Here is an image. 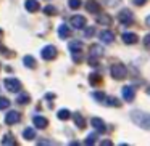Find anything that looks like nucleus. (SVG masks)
<instances>
[{
    "instance_id": "26",
    "label": "nucleus",
    "mask_w": 150,
    "mask_h": 146,
    "mask_svg": "<svg viewBox=\"0 0 150 146\" xmlns=\"http://www.w3.org/2000/svg\"><path fill=\"white\" fill-rule=\"evenodd\" d=\"M29 101H31V98H29V95H28V93H21L20 96H18V103H21V104L29 103Z\"/></svg>"
},
{
    "instance_id": "15",
    "label": "nucleus",
    "mask_w": 150,
    "mask_h": 146,
    "mask_svg": "<svg viewBox=\"0 0 150 146\" xmlns=\"http://www.w3.org/2000/svg\"><path fill=\"white\" fill-rule=\"evenodd\" d=\"M137 40H139V39H137L136 34H131V32L123 34V42H124V43H127V45H132V43H136Z\"/></svg>"
},
{
    "instance_id": "13",
    "label": "nucleus",
    "mask_w": 150,
    "mask_h": 146,
    "mask_svg": "<svg viewBox=\"0 0 150 146\" xmlns=\"http://www.w3.org/2000/svg\"><path fill=\"white\" fill-rule=\"evenodd\" d=\"M134 96H136V93H134V88L132 87H124L123 88V98H124V101H132Z\"/></svg>"
},
{
    "instance_id": "37",
    "label": "nucleus",
    "mask_w": 150,
    "mask_h": 146,
    "mask_svg": "<svg viewBox=\"0 0 150 146\" xmlns=\"http://www.w3.org/2000/svg\"><path fill=\"white\" fill-rule=\"evenodd\" d=\"M134 2H136V5H144L147 0H134Z\"/></svg>"
},
{
    "instance_id": "1",
    "label": "nucleus",
    "mask_w": 150,
    "mask_h": 146,
    "mask_svg": "<svg viewBox=\"0 0 150 146\" xmlns=\"http://www.w3.org/2000/svg\"><path fill=\"white\" fill-rule=\"evenodd\" d=\"M131 116L134 117V122H136L137 125L150 130V116H147V114H144V112H136V111H132Z\"/></svg>"
},
{
    "instance_id": "17",
    "label": "nucleus",
    "mask_w": 150,
    "mask_h": 146,
    "mask_svg": "<svg viewBox=\"0 0 150 146\" xmlns=\"http://www.w3.org/2000/svg\"><path fill=\"white\" fill-rule=\"evenodd\" d=\"M2 145H7V146H11V145H16V140L11 133H5L4 138H2Z\"/></svg>"
},
{
    "instance_id": "21",
    "label": "nucleus",
    "mask_w": 150,
    "mask_h": 146,
    "mask_svg": "<svg viewBox=\"0 0 150 146\" xmlns=\"http://www.w3.org/2000/svg\"><path fill=\"white\" fill-rule=\"evenodd\" d=\"M73 117H74V124H76V125H78L79 129H84V127H86V120H84V117H82L79 112H76Z\"/></svg>"
},
{
    "instance_id": "5",
    "label": "nucleus",
    "mask_w": 150,
    "mask_h": 146,
    "mask_svg": "<svg viewBox=\"0 0 150 146\" xmlns=\"http://www.w3.org/2000/svg\"><path fill=\"white\" fill-rule=\"evenodd\" d=\"M118 20H120V23L124 24V26H129V24L134 23V18H132V13H131V10H121V11H120V16H118Z\"/></svg>"
},
{
    "instance_id": "30",
    "label": "nucleus",
    "mask_w": 150,
    "mask_h": 146,
    "mask_svg": "<svg viewBox=\"0 0 150 146\" xmlns=\"http://www.w3.org/2000/svg\"><path fill=\"white\" fill-rule=\"evenodd\" d=\"M73 59H74V63H81L82 61L81 52H73Z\"/></svg>"
},
{
    "instance_id": "10",
    "label": "nucleus",
    "mask_w": 150,
    "mask_h": 146,
    "mask_svg": "<svg viewBox=\"0 0 150 146\" xmlns=\"http://www.w3.org/2000/svg\"><path fill=\"white\" fill-rule=\"evenodd\" d=\"M33 122H34V125H36L37 129H47V125H49V120H47L44 116H34Z\"/></svg>"
},
{
    "instance_id": "35",
    "label": "nucleus",
    "mask_w": 150,
    "mask_h": 146,
    "mask_svg": "<svg viewBox=\"0 0 150 146\" xmlns=\"http://www.w3.org/2000/svg\"><path fill=\"white\" fill-rule=\"evenodd\" d=\"M144 45H145L147 48H150V34L145 36V39H144Z\"/></svg>"
},
{
    "instance_id": "3",
    "label": "nucleus",
    "mask_w": 150,
    "mask_h": 146,
    "mask_svg": "<svg viewBox=\"0 0 150 146\" xmlns=\"http://www.w3.org/2000/svg\"><path fill=\"white\" fill-rule=\"evenodd\" d=\"M110 74L113 79L121 80V79L126 77V68H124V64H121V63H116V64H113L110 68Z\"/></svg>"
},
{
    "instance_id": "27",
    "label": "nucleus",
    "mask_w": 150,
    "mask_h": 146,
    "mask_svg": "<svg viewBox=\"0 0 150 146\" xmlns=\"http://www.w3.org/2000/svg\"><path fill=\"white\" fill-rule=\"evenodd\" d=\"M8 106H10V101H8L7 98L0 96V109H7Z\"/></svg>"
},
{
    "instance_id": "32",
    "label": "nucleus",
    "mask_w": 150,
    "mask_h": 146,
    "mask_svg": "<svg viewBox=\"0 0 150 146\" xmlns=\"http://www.w3.org/2000/svg\"><path fill=\"white\" fill-rule=\"evenodd\" d=\"M2 52H4V53H5V56H8V58H10V56H13V53H11L10 50H7L4 45H0V53H2Z\"/></svg>"
},
{
    "instance_id": "24",
    "label": "nucleus",
    "mask_w": 150,
    "mask_h": 146,
    "mask_svg": "<svg viewBox=\"0 0 150 146\" xmlns=\"http://www.w3.org/2000/svg\"><path fill=\"white\" fill-rule=\"evenodd\" d=\"M69 117H71V112H69L68 109H60L58 111V119L60 120H68Z\"/></svg>"
},
{
    "instance_id": "20",
    "label": "nucleus",
    "mask_w": 150,
    "mask_h": 146,
    "mask_svg": "<svg viewBox=\"0 0 150 146\" xmlns=\"http://www.w3.org/2000/svg\"><path fill=\"white\" fill-rule=\"evenodd\" d=\"M102 82V75L97 74V72H94V74L89 75V84L91 85H98Z\"/></svg>"
},
{
    "instance_id": "9",
    "label": "nucleus",
    "mask_w": 150,
    "mask_h": 146,
    "mask_svg": "<svg viewBox=\"0 0 150 146\" xmlns=\"http://www.w3.org/2000/svg\"><path fill=\"white\" fill-rule=\"evenodd\" d=\"M91 124H92V127H94V129L97 130L98 133H103L105 130H107V127H105L103 120H102L100 117H94V119L91 120Z\"/></svg>"
},
{
    "instance_id": "28",
    "label": "nucleus",
    "mask_w": 150,
    "mask_h": 146,
    "mask_svg": "<svg viewBox=\"0 0 150 146\" xmlns=\"http://www.w3.org/2000/svg\"><path fill=\"white\" fill-rule=\"evenodd\" d=\"M79 7H81V0H69V8L78 10Z\"/></svg>"
},
{
    "instance_id": "14",
    "label": "nucleus",
    "mask_w": 150,
    "mask_h": 146,
    "mask_svg": "<svg viewBox=\"0 0 150 146\" xmlns=\"http://www.w3.org/2000/svg\"><path fill=\"white\" fill-rule=\"evenodd\" d=\"M113 39H115V36H113L111 31H103V32H100V40H102V42L111 43V42H113Z\"/></svg>"
},
{
    "instance_id": "19",
    "label": "nucleus",
    "mask_w": 150,
    "mask_h": 146,
    "mask_svg": "<svg viewBox=\"0 0 150 146\" xmlns=\"http://www.w3.org/2000/svg\"><path fill=\"white\" fill-rule=\"evenodd\" d=\"M97 23L102 24V26H110V24H111V18L108 16V15H100V16H97Z\"/></svg>"
},
{
    "instance_id": "25",
    "label": "nucleus",
    "mask_w": 150,
    "mask_h": 146,
    "mask_svg": "<svg viewBox=\"0 0 150 146\" xmlns=\"http://www.w3.org/2000/svg\"><path fill=\"white\" fill-rule=\"evenodd\" d=\"M103 101H105L107 104H110V106H115V108L120 106V101H118L116 98H113V96H107V98H103Z\"/></svg>"
},
{
    "instance_id": "36",
    "label": "nucleus",
    "mask_w": 150,
    "mask_h": 146,
    "mask_svg": "<svg viewBox=\"0 0 150 146\" xmlns=\"http://www.w3.org/2000/svg\"><path fill=\"white\" fill-rule=\"evenodd\" d=\"M110 145H111L110 140H103V141H102V146H110Z\"/></svg>"
},
{
    "instance_id": "34",
    "label": "nucleus",
    "mask_w": 150,
    "mask_h": 146,
    "mask_svg": "<svg viewBox=\"0 0 150 146\" xmlns=\"http://www.w3.org/2000/svg\"><path fill=\"white\" fill-rule=\"evenodd\" d=\"M94 34H95L94 27H87V29H86V37H92Z\"/></svg>"
},
{
    "instance_id": "6",
    "label": "nucleus",
    "mask_w": 150,
    "mask_h": 146,
    "mask_svg": "<svg viewBox=\"0 0 150 146\" xmlns=\"http://www.w3.org/2000/svg\"><path fill=\"white\" fill-rule=\"evenodd\" d=\"M40 55H42L44 59H47V61H50V59H53L57 56V48L53 45H47L42 48V52H40Z\"/></svg>"
},
{
    "instance_id": "23",
    "label": "nucleus",
    "mask_w": 150,
    "mask_h": 146,
    "mask_svg": "<svg viewBox=\"0 0 150 146\" xmlns=\"http://www.w3.org/2000/svg\"><path fill=\"white\" fill-rule=\"evenodd\" d=\"M69 50H71V52H81L82 43L79 42V40H73V42H69Z\"/></svg>"
},
{
    "instance_id": "11",
    "label": "nucleus",
    "mask_w": 150,
    "mask_h": 146,
    "mask_svg": "<svg viewBox=\"0 0 150 146\" xmlns=\"http://www.w3.org/2000/svg\"><path fill=\"white\" fill-rule=\"evenodd\" d=\"M86 10H87L89 13H98V11H100V5H98V2H95V0H89V2H86Z\"/></svg>"
},
{
    "instance_id": "39",
    "label": "nucleus",
    "mask_w": 150,
    "mask_h": 146,
    "mask_svg": "<svg viewBox=\"0 0 150 146\" xmlns=\"http://www.w3.org/2000/svg\"><path fill=\"white\" fill-rule=\"evenodd\" d=\"M0 36H2V29H0Z\"/></svg>"
},
{
    "instance_id": "18",
    "label": "nucleus",
    "mask_w": 150,
    "mask_h": 146,
    "mask_svg": "<svg viewBox=\"0 0 150 146\" xmlns=\"http://www.w3.org/2000/svg\"><path fill=\"white\" fill-rule=\"evenodd\" d=\"M23 63H24V66H26V68H29V69H34V68H36V59H34L31 55H26V56H24V58H23Z\"/></svg>"
},
{
    "instance_id": "12",
    "label": "nucleus",
    "mask_w": 150,
    "mask_h": 146,
    "mask_svg": "<svg viewBox=\"0 0 150 146\" xmlns=\"http://www.w3.org/2000/svg\"><path fill=\"white\" fill-rule=\"evenodd\" d=\"M24 7H26L28 11H31V13H36V11L39 10L40 5L37 3V0H26V2H24Z\"/></svg>"
},
{
    "instance_id": "22",
    "label": "nucleus",
    "mask_w": 150,
    "mask_h": 146,
    "mask_svg": "<svg viewBox=\"0 0 150 146\" xmlns=\"http://www.w3.org/2000/svg\"><path fill=\"white\" fill-rule=\"evenodd\" d=\"M23 138L24 140H34L36 138V132H34V129H24Z\"/></svg>"
},
{
    "instance_id": "4",
    "label": "nucleus",
    "mask_w": 150,
    "mask_h": 146,
    "mask_svg": "<svg viewBox=\"0 0 150 146\" xmlns=\"http://www.w3.org/2000/svg\"><path fill=\"white\" fill-rule=\"evenodd\" d=\"M5 88H7L10 93H18V92L21 90V82L18 80V79H11V77H8V79H5Z\"/></svg>"
},
{
    "instance_id": "16",
    "label": "nucleus",
    "mask_w": 150,
    "mask_h": 146,
    "mask_svg": "<svg viewBox=\"0 0 150 146\" xmlns=\"http://www.w3.org/2000/svg\"><path fill=\"white\" fill-rule=\"evenodd\" d=\"M58 36L62 37V39H68V37L71 36V31H69V27L66 26V24H62V26L58 27Z\"/></svg>"
},
{
    "instance_id": "33",
    "label": "nucleus",
    "mask_w": 150,
    "mask_h": 146,
    "mask_svg": "<svg viewBox=\"0 0 150 146\" xmlns=\"http://www.w3.org/2000/svg\"><path fill=\"white\" fill-rule=\"evenodd\" d=\"M94 98H95V100H98V101H103L105 95L102 93V92H95V93H94Z\"/></svg>"
},
{
    "instance_id": "29",
    "label": "nucleus",
    "mask_w": 150,
    "mask_h": 146,
    "mask_svg": "<svg viewBox=\"0 0 150 146\" xmlns=\"http://www.w3.org/2000/svg\"><path fill=\"white\" fill-rule=\"evenodd\" d=\"M95 140H97V133H92V135H89L87 138H86V145H92Z\"/></svg>"
},
{
    "instance_id": "7",
    "label": "nucleus",
    "mask_w": 150,
    "mask_h": 146,
    "mask_svg": "<svg viewBox=\"0 0 150 146\" xmlns=\"http://www.w3.org/2000/svg\"><path fill=\"white\" fill-rule=\"evenodd\" d=\"M21 120V114L18 112V111H10V112L5 116V124L7 125H15V124H18Z\"/></svg>"
},
{
    "instance_id": "8",
    "label": "nucleus",
    "mask_w": 150,
    "mask_h": 146,
    "mask_svg": "<svg viewBox=\"0 0 150 146\" xmlns=\"http://www.w3.org/2000/svg\"><path fill=\"white\" fill-rule=\"evenodd\" d=\"M71 26L74 27V29H82V27L86 26V18L81 16V15H74V16L71 18Z\"/></svg>"
},
{
    "instance_id": "38",
    "label": "nucleus",
    "mask_w": 150,
    "mask_h": 146,
    "mask_svg": "<svg viewBox=\"0 0 150 146\" xmlns=\"http://www.w3.org/2000/svg\"><path fill=\"white\" fill-rule=\"evenodd\" d=\"M147 24H149V26H150V15H149V16H147Z\"/></svg>"
},
{
    "instance_id": "2",
    "label": "nucleus",
    "mask_w": 150,
    "mask_h": 146,
    "mask_svg": "<svg viewBox=\"0 0 150 146\" xmlns=\"http://www.w3.org/2000/svg\"><path fill=\"white\" fill-rule=\"evenodd\" d=\"M103 55V48H102L100 45H92L91 47V50H89V64H92V66H95L97 64V59L100 58V56Z\"/></svg>"
},
{
    "instance_id": "31",
    "label": "nucleus",
    "mask_w": 150,
    "mask_h": 146,
    "mask_svg": "<svg viewBox=\"0 0 150 146\" xmlns=\"http://www.w3.org/2000/svg\"><path fill=\"white\" fill-rule=\"evenodd\" d=\"M44 13H45V15H55V13H57V10H55L53 7H50V5H49V7L44 8Z\"/></svg>"
}]
</instances>
